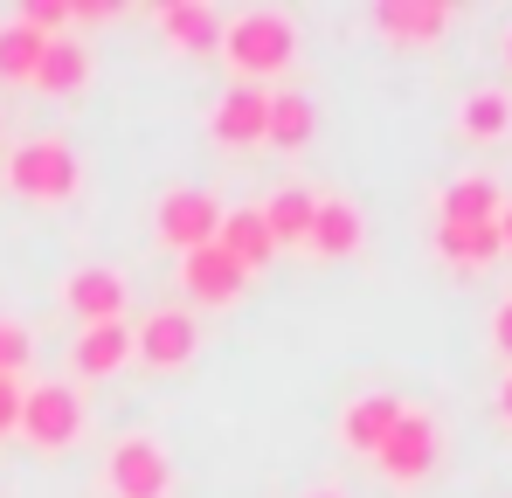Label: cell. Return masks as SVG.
I'll list each match as a JSON object with an SVG mask.
<instances>
[{"label":"cell","mask_w":512,"mask_h":498,"mask_svg":"<svg viewBox=\"0 0 512 498\" xmlns=\"http://www.w3.org/2000/svg\"><path fill=\"white\" fill-rule=\"evenodd\" d=\"M215 229H222V201L208 194V187H173L160 194V208H153V236L167 249H208L215 243Z\"/></svg>","instance_id":"5b68a950"},{"label":"cell","mask_w":512,"mask_h":498,"mask_svg":"<svg viewBox=\"0 0 512 498\" xmlns=\"http://www.w3.org/2000/svg\"><path fill=\"white\" fill-rule=\"evenodd\" d=\"M194 346H201V326L187 319V312H153L146 326H132V353L146 360V367H160V374H173V367H187L194 360Z\"/></svg>","instance_id":"9c48e42d"},{"label":"cell","mask_w":512,"mask_h":498,"mask_svg":"<svg viewBox=\"0 0 512 498\" xmlns=\"http://www.w3.org/2000/svg\"><path fill=\"white\" fill-rule=\"evenodd\" d=\"M222 49L243 70V83L256 77H284L298 63V21L284 7H243L236 21H222Z\"/></svg>","instance_id":"6da1fadb"},{"label":"cell","mask_w":512,"mask_h":498,"mask_svg":"<svg viewBox=\"0 0 512 498\" xmlns=\"http://www.w3.org/2000/svg\"><path fill=\"white\" fill-rule=\"evenodd\" d=\"M14 21H28L35 35H49V42H56V35H70V0H28Z\"/></svg>","instance_id":"cb8c5ba5"},{"label":"cell","mask_w":512,"mask_h":498,"mask_svg":"<svg viewBox=\"0 0 512 498\" xmlns=\"http://www.w3.org/2000/svg\"><path fill=\"white\" fill-rule=\"evenodd\" d=\"M7 187H14L21 201L56 208V201H70V194L84 187V160H77V146H70V139L35 132V139H21V146L7 153Z\"/></svg>","instance_id":"7a4b0ae2"},{"label":"cell","mask_w":512,"mask_h":498,"mask_svg":"<svg viewBox=\"0 0 512 498\" xmlns=\"http://www.w3.org/2000/svg\"><path fill=\"white\" fill-rule=\"evenodd\" d=\"M28 353H35V332L14 326V319H0V374H21Z\"/></svg>","instance_id":"d4e9b609"},{"label":"cell","mask_w":512,"mask_h":498,"mask_svg":"<svg viewBox=\"0 0 512 498\" xmlns=\"http://www.w3.org/2000/svg\"><path fill=\"white\" fill-rule=\"evenodd\" d=\"M457 132H464V139H478V146L506 139V132H512V90H499V83H478V90L457 104Z\"/></svg>","instance_id":"d6986e66"},{"label":"cell","mask_w":512,"mask_h":498,"mask_svg":"<svg viewBox=\"0 0 512 498\" xmlns=\"http://www.w3.org/2000/svg\"><path fill=\"white\" fill-rule=\"evenodd\" d=\"M305 243L319 249V256H353V249L367 243V215L346 201V194H326L319 208H312V236Z\"/></svg>","instance_id":"2e32d148"},{"label":"cell","mask_w":512,"mask_h":498,"mask_svg":"<svg viewBox=\"0 0 512 498\" xmlns=\"http://www.w3.org/2000/svg\"><path fill=\"white\" fill-rule=\"evenodd\" d=\"M499 422H506V429H512V374H506V381H499Z\"/></svg>","instance_id":"f1b7e54d"},{"label":"cell","mask_w":512,"mask_h":498,"mask_svg":"<svg viewBox=\"0 0 512 498\" xmlns=\"http://www.w3.org/2000/svg\"><path fill=\"white\" fill-rule=\"evenodd\" d=\"M215 249L229 256V263H243V270H263L277 243H270V229H263V208H222V229H215Z\"/></svg>","instance_id":"e0dca14e"},{"label":"cell","mask_w":512,"mask_h":498,"mask_svg":"<svg viewBox=\"0 0 512 498\" xmlns=\"http://www.w3.org/2000/svg\"><path fill=\"white\" fill-rule=\"evenodd\" d=\"M263 125H270V90L263 83H229L208 111L215 146H263Z\"/></svg>","instance_id":"ba28073f"},{"label":"cell","mask_w":512,"mask_h":498,"mask_svg":"<svg viewBox=\"0 0 512 498\" xmlns=\"http://www.w3.org/2000/svg\"><path fill=\"white\" fill-rule=\"evenodd\" d=\"M450 21H457V7H450V0H374V28H381L388 42H409V49L443 42V35H450Z\"/></svg>","instance_id":"30bf717a"},{"label":"cell","mask_w":512,"mask_h":498,"mask_svg":"<svg viewBox=\"0 0 512 498\" xmlns=\"http://www.w3.org/2000/svg\"><path fill=\"white\" fill-rule=\"evenodd\" d=\"M436 457H443V429L423 409H402V422L388 429V443L374 450V464H381L388 485H423L429 471H436Z\"/></svg>","instance_id":"277c9868"},{"label":"cell","mask_w":512,"mask_h":498,"mask_svg":"<svg viewBox=\"0 0 512 498\" xmlns=\"http://www.w3.org/2000/svg\"><path fill=\"white\" fill-rule=\"evenodd\" d=\"M499 249H512V201L499 208Z\"/></svg>","instance_id":"f546056e"},{"label":"cell","mask_w":512,"mask_h":498,"mask_svg":"<svg viewBox=\"0 0 512 498\" xmlns=\"http://www.w3.org/2000/svg\"><path fill=\"white\" fill-rule=\"evenodd\" d=\"M35 90H49V97H77L90 83V42L77 35H56V42H42V63H35Z\"/></svg>","instance_id":"9a60e30c"},{"label":"cell","mask_w":512,"mask_h":498,"mask_svg":"<svg viewBox=\"0 0 512 498\" xmlns=\"http://www.w3.org/2000/svg\"><path fill=\"white\" fill-rule=\"evenodd\" d=\"M312 498H346V492H312Z\"/></svg>","instance_id":"1f68e13d"},{"label":"cell","mask_w":512,"mask_h":498,"mask_svg":"<svg viewBox=\"0 0 512 498\" xmlns=\"http://www.w3.org/2000/svg\"><path fill=\"white\" fill-rule=\"evenodd\" d=\"M402 422V395H388V388H374V395H360V402H346L340 415V443L353 457H374L381 443H388V429Z\"/></svg>","instance_id":"5bb4252c"},{"label":"cell","mask_w":512,"mask_h":498,"mask_svg":"<svg viewBox=\"0 0 512 498\" xmlns=\"http://www.w3.org/2000/svg\"><path fill=\"white\" fill-rule=\"evenodd\" d=\"M312 208H319V194H305V187H277L270 201H263V229H270V243L291 249L312 236Z\"/></svg>","instance_id":"44dd1931"},{"label":"cell","mask_w":512,"mask_h":498,"mask_svg":"<svg viewBox=\"0 0 512 498\" xmlns=\"http://www.w3.org/2000/svg\"><path fill=\"white\" fill-rule=\"evenodd\" d=\"M492 346H499V353L512 360V298L499 305V312H492Z\"/></svg>","instance_id":"4316f807"},{"label":"cell","mask_w":512,"mask_h":498,"mask_svg":"<svg viewBox=\"0 0 512 498\" xmlns=\"http://www.w3.org/2000/svg\"><path fill=\"white\" fill-rule=\"evenodd\" d=\"M180 284H187V298L194 305H229V298H243V284H250V270L243 263H229L222 249H187L180 256Z\"/></svg>","instance_id":"4fadbf2b"},{"label":"cell","mask_w":512,"mask_h":498,"mask_svg":"<svg viewBox=\"0 0 512 498\" xmlns=\"http://www.w3.org/2000/svg\"><path fill=\"white\" fill-rule=\"evenodd\" d=\"M312 132H319L312 97H298V90H270V125H263V146L298 153V146H312Z\"/></svg>","instance_id":"ffe728a7"},{"label":"cell","mask_w":512,"mask_h":498,"mask_svg":"<svg viewBox=\"0 0 512 498\" xmlns=\"http://www.w3.org/2000/svg\"><path fill=\"white\" fill-rule=\"evenodd\" d=\"M499 56H506V70H512V28H506V42H499Z\"/></svg>","instance_id":"4dcf8cb0"},{"label":"cell","mask_w":512,"mask_h":498,"mask_svg":"<svg viewBox=\"0 0 512 498\" xmlns=\"http://www.w3.org/2000/svg\"><path fill=\"white\" fill-rule=\"evenodd\" d=\"M132 360V326L125 319H104V326H84L77 332V374L84 381H104Z\"/></svg>","instance_id":"ac0fdd59"},{"label":"cell","mask_w":512,"mask_h":498,"mask_svg":"<svg viewBox=\"0 0 512 498\" xmlns=\"http://www.w3.org/2000/svg\"><path fill=\"white\" fill-rule=\"evenodd\" d=\"M153 21H160V35H167L180 56H215L222 49V14L208 0H160Z\"/></svg>","instance_id":"8fae6325"},{"label":"cell","mask_w":512,"mask_h":498,"mask_svg":"<svg viewBox=\"0 0 512 498\" xmlns=\"http://www.w3.org/2000/svg\"><path fill=\"white\" fill-rule=\"evenodd\" d=\"M70 21H111V0H70Z\"/></svg>","instance_id":"83f0119b"},{"label":"cell","mask_w":512,"mask_h":498,"mask_svg":"<svg viewBox=\"0 0 512 498\" xmlns=\"http://www.w3.org/2000/svg\"><path fill=\"white\" fill-rule=\"evenodd\" d=\"M21 395H28V381L21 374H0V436L21 429Z\"/></svg>","instance_id":"484cf974"},{"label":"cell","mask_w":512,"mask_h":498,"mask_svg":"<svg viewBox=\"0 0 512 498\" xmlns=\"http://www.w3.org/2000/svg\"><path fill=\"white\" fill-rule=\"evenodd\" d=\"M42 42H49V35H35L28 21H0V77L28 83V77H35V63H42Z\"/></svg>","instance_id":"603a6c76"},{"label":"cell","mask_w":512,"mask_h":498,"mask_svg":"<svg viewBox=\"0 0 512 498\" xmlns=\"http://www.w3.org/2000/svg\"><path fill=\"white\" fill-rule=\"evenodd\" d=\"M63 305H70L84 326L125 319V305H132V277H125V270H111V263H84V270H70V277H63Z\"/></svg>","instance_id":"52a82bcc"},{"label":"cell","mask_w":512,"mask_h":498,"mask_svg":"<svg viewBox=\"0 0 512 498\" xmlns=\"http://www.w3.org/2000/svg\"><path fill=\"white\" fill-rule=\"evenodd\" d=\"M499 208H506V194H499V180H485V173H464V180H450V187L436 194V222H443V229H492Z\"/></svg>","instance_id":"7c38bea8"},{"label":"cell","mask_w":512,"mask_h":498,"mask_svg":"<svg viewBox=\"0 0 512 498\" xmlns=\"http://www.w3.org/2000/svg\"><path fill=\"white\" fill-rule=\"evenodd\" d=\"M21 436H28L42 457L77 450V443H84V395H77L70 381H28V395H21Z\"/></svg>","instance_id":"3957f363"},{"label":"cell","mask_w":512,"mask_h":498,"mask_svg":"<svg viewBox=\"0 0 512 498\" xmlns=\"http://www.w3.org/2000/svg\"><path fill=\"white\" fill-rule=\"evenodd\" d=\"M104 485H111V498H167L173 464L153 436H118L104 457Z\"/></svg>","instance_id":"8992f818"},{"label":"cell","mask_w":512,"mask_h":498,"mask_svg":"<svg viewBox=\"0 0 512 498\" xmlns=\"http://www.w3.org/2000/svg\"><path fill=\"white\" fill-rule=\"evenodd\" d=\"M436 256L457 263V270H485L492 256H506V249H499V222H492V229H443V222H436Z\"/></svg>","instance_id":"7402d4cb"}]
</instances>
